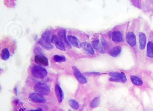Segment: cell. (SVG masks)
I'll use <instances>...</instances> for the list:
<instances>
[{
	"label": "cell",
	"mask_w": 153,
	"mask_h": 111,
	"mask_svg": "<svg viewBox=\"0 0 153 111\" xmlns=\"http://www.w3.org/2000/svg\"><path fill=\"white\" fill-rule=\"evenodd\" d=\"M10 56L9 51L7 48L2 50L1 53V58L4 60H8Z\"/></svg>",
	"instance_id": "obj_18"
},
{
	"label": "cell",
	"mask_w": 153,
	"mask_h": 111,
	"mask_svg": "<svg viewBox=\"0 0 153 111\" xmlns=\"http://www.w3.org/2000/svg\"><path fill=\"white\" fill-rule=\"evenodd\" d=\"M68 103L71 107L74 110H77L79 109V105L76 100H74V99H70L69 100Z\"/></svg>",
	"instance_id": "obj_22"
},
{
	"label": "cell",
	"mask_w": 153,
	"mask_h": 111,
	"mask_svg": "<svg viewBox=\"0 0 153 111\" xmlns=\"http://www.w3.org/2000/svg\"><path fill=\"white\" fill-rule=\"evenodd\" d=\"M111 38L113 41L116 42H123L122 35L119 31H114L112 33Z\"/></svg>",
	"instance_id": "obj_11"
},
{
	"label": "cell",
	"mask_w": 153,
	"mask_h": 111,
	"mask_svg": "<svg viewBox=\"0 0 153 111\" xmlns=\"http://www.w3.org/2000/svg\"><path fill=\"white\" fill-rule=\"evenodd\" d=\"M29 99L34 103H44L46 99L43 95L37 93H31L29 97Z\"/></svg>",
	"instance_id": "obj_4"
},
{
	"label": "cell",
	"mask_w": 153,
	"mask_h": 111,
	"mask_svg": "<svg viewBox=\"0 0 153 111\" xmlns=\"http://www.w3.org/2000/svg\"><path fill=\"white\" fill-rule=\"evenodd\" d=\"M35 93L42 95H48L50 94V89L45 83L42 82H37L34 87Z\"/></svg>",
	"instance_id": "obj_3"
},
{
	"label": "cell",
	"mask_w": 153,
	"mask_h": 111,
	"mask_svg": "<svg viewBox=\"0 0 153 111\" xmlns=\"http://www.w3.org/2000/svg\"><path fill=\"white\" fill-rule=\"evenodd\" d=\"M72 69L74 71V76L79 82L81 84H86L87 82V80L81 72L76 67L73 66Z\"/></svg>",
	"instance_id": "obj_5"
},
{
	"label": "cell",
	"mask_w": 153,
	"mask_h": 111,
	"mask_svg": "<svg viewBox=\"0 0 153 111\" xmlns=\"http://www.w3.org/2000/svg\"><path fill=\"white\" fill-rule=\"evenodd\" d=\"M81 46L83 47V49L86 51L87 52L90 54H92V55L94 54V51L92 45L88 42H84L83 43L81 44Z\"/></svg>",
	"instance_id": "obj_14"
},
{
	"label": "cell",
	"mask_w": 153,
	"mask_h": 111,
	"mask_svg": "<svg viewBox=\"0 0 153 111\" xmlns=\"http://www.w3.org/2000/svg\"><path fill=\"white\" fill-rule=\"evenodd\" d=\"M147 55L150 58H153V43L149 42L147 45Z\"/></svg>",
	"instance_id": "obj_16"
},
{
	"label": "cell",
	"mask_w": 153,
	"mask_h": 111,
	"mask_svg": "<svg viewBox=\"0 0 153 111\" xmlns=\"http://www.w3.org/2000/svg\"><path fill=\"white\" fill-rule=\"evenodd\" d=\"M101 73L100 72H85L84 73V74L85 75H86V76H98V75H100Z\"/></svg>",
	"instance_id": "obj_24"
},
{
	"label": "cell",
	"mask_w": 153,
	"mask_h": 111,
	"mask_svg": "<svg viewBox=\"0 0 153 111\" xmlns=\"http://www.w3.org/2000/svg\"><path fill=\"white\" fill-rule=\"evenodd\" d=\"M92 45H93L94 48L96 49V50H98V49L101 48H100V42H99V41L98 40L93 41L92 42Z\"/></svg>",
	"instance_id": "obj_23"
},
{
	"label": "cell",
	"mask_w": 153,
	"mask_h": 111,
	"mask_svg": "<svg viewBox=\"0 0 153 111\" xmlns=\"http://www.w3.org/2000/svg\"><path fill=\"white\" fill-rule=\"evenodd\" d=\"M126 40L128 43L131 47H133L136 45V36L132 32H128V34L126 35Z\"/></svg>",
	"instance_id": "obj_10"
},
{
	"label": "cell",
	"mask_w": 153,
	"mask_h": 111,
	"mask_svg": "<svg viewBox=\"0 0 153 111\" xmlns=\"http://www.w3.org/2000/svg\"><path fill=\"white\" fill-rule=\"evenodd\" d=\"M55 93L59 103H61L64 98V94L60 86L56 84L55 87Z\"/></svg>",
	"instance_id": "obj_9"
},
{
	"label": "cell",
	"mask_w": 153,
	"mask_h": 111,
	"mask_svg": "<svg viewBox=\"0 0 153 111\" xmlns=\"http://www.w3.org/2000/svg\"><path fill=\"white\" fill-rule=\"evenodd\" d=\"M32 74L34 77L38 79H43L47 76L48 72L46 69L40 66H33L31 70Z\"/></svg>",
	"instance_id": "obj_2"
},
{
	"label": "cell",
	"mask_w": 153,
	"mask_h": 111,
	"mask_svg": "<svg viewBox=\"0 0 153 111\" xmlns=\"http://www.w3.org/2000/svg\"><path fill=\"white\" fill-rule=\"evenodd\" d=\"M59 35L62 39H63V41L67 43L68 46L70 47H71V44H70L68 42V41H67V39H66V31L64 30H60L59 32Z\"/></svg>",
	"instance_id": "obj_20"
},
{
	"label": "cell",
	"mask_w": 153,
	"mask_h": 111,
	"mask_svg": "<svg viewBox=\"0 0 153 111\" xmlns=\"http://www.w3.org/2000/svg\"><path fill=\"white\" fill-rule=\"evenodd\" d=\"M139 39L140 48V50H144L146 47V37L145 34L142 33H140Z\"/></svg>",
	"instance_id": "obj_12"
},
{
	"label": "cell",
	"mask_w": 153,
	"mask_h": 111,
	"mask_svg": "<svg viewBox=\"0 0 153 111\" xmlns=\"http://www.w3.org/2000/svg\"><path fill=\"white\" fill-rule=\"evenodd\" d=\"M109 75L117 80V82H122L124 83L127 81V78L124 73L122 72H111Z\"/></svg>",
	"instance_id": "obj_6"
},
{
	"label": "cell",
	"mask_w": 153,
	"mask_h": 111,
	"mask_svg": "<svg viewBox=\"0 0 153 111\" xmlns=\"http://www.w3.org/2000/svg\"><path fill=\"white\" fill-rule=\"evenodd\" d=\"M38 43L42 46L43 48L46 50H51L53 49V46L51 44L50 31H46L43 34L42 38L38 41Z\"/></svg>",
	"instance_id": "obj_1"
},
{
	"label": "cell",
	"mask_w": 153,
	"mask_h": 111,
	"mask_svg": "<svg viewBox=\"0 0 153 111\" xmlns=\"http://www.w3.org/2000/svg\"><path fill=\"white\" fill-rule=\"evenodd\" d=\"M100 99L99 97L94 98L90 104V107L91 108H96L99 106L100 104Z\"/></svg>",
	"instance_id": "obj_21"
},
{
	"label": "cell",
	"mask_w": 153,
	"mask_h": 111,
	"mask_svg": "<svg viewBox=\"0 0 153 111\" xmlns=\"http://www.w3.org/2000/svg\"><path fill=\"white\" fill-rule=\"evenodd\" d=\"M28 111H43L42 109L41 108H39L38 109H34V110H29Z\"/></svg>",
	"instance_id": "obj_25"
},
{
	"label": "cell",
	"mask_w": 153,
	"mask_h": 111,
	"mask_svg": "<svg viewBox=\"0 0 153 111\" xmlns=\"http://www.w3.org/2000/svg\"><path fill=\"white\" fill-rule=\"evenodd\" d=\"M52 40L53 41V42L57 49H59L61 51H66L65 45H64L62 40L59 37H58L56 35L53 36Z\"/></svg>",
	"instance_id": "obj_8"
},
{
	"label": "cell",
	"mask_w": 153,
	"mask_h": 111,
	"mask_svg": "<svg viewBox=\"0 0 153 111\" xmlns=\"http://www.w3.org/2000/svg\"><path fill=\"white\" fill-rule=\"evenodd\" d=\"M68 111H71V110H68Z\"/></svg>",
	"instance_id": "obj_27"
},
{
	"label": "cell",
	"mask_w": 153,
	"mask_h": 111,
	"mask_svg": "<svg viewBox=\"0 0 153 111\" xmlns=\"http://www.w3.org/2000/svg\"><path fill=\"white\" fill-rule=\"evenodd\" d=\"M35 62L41 66H48L49 61L45 56L41 54H37L35 57Z\"/></svg>",
	"instance_id": "obj_7"
},
{
	"label": "cell",
	"mask_w": 153,
	"mask_h": 111,
	"mask_svg": "<svg viewBox=\"0 0 153 111\" xmlns=\"http://www.w3.org/2000/svg\"><path fill=\"white\" fill-rule=\"evenodd\" d=\"M68 39L69 41L71 43L73 46L78 48H80L81 47V43L76 37L72 36H68Z\"/></svg>",
	"instance_id": "obj_13"
},
{
	"label": "cell",
	"mask_w": 153,
	"mask_h": 111,
	"mask_svg": "<svg viewBox=\"0 0 153 111\" xmlns=\"http://www.w3.org/2000/svg\"><path fill=\"white\" fill-rule=\"evenodd\" d=\"M14 90H15V93H16V95H17V87H15Z\"/></svg>",
	"instance_id": "obj_26"
},
{
	"label": "cell",
	"mask_w": 153,
	"mask_h": 111,
	"mask_svg": "<svg viewBox=\"0 0 153 111\" xmlns=\"http://www.w3.org/2000/svg\"><path fill=\"white\" fill-rule=\"evenodd\" d=\"M121 50V47L119 46H115L110 51L109 54L112 57H116L120 54Z\"/></svg>",
	"instance_id": "obj_15"
},
{
	"label": "cell",
	"mask_w": 153,
	"mask_h": 111,
	"mask_svg": "<svg viewBox=\"0 0 153 111\" xmlns=\"http://www.w3.org/2000/svg\"><path fill=\"white\" fill-rule=\"evenodd\" d=\"M130 80L131 82L136 86H141L143 85V82L141 79L135 76H131Z\"/></svg>",
	"instance_id": "obj_17"
},
{
	"label": "cell",
	"mask_w": 153,
	"mask_h": 111,
	"mask_svg": "<svg viewBox=\"0 0 153 111\" xmlns=\"http://www.w3.org/2000/svg\"><path fill=\"white\" fill-rule=\"evenodd\" d=\"M53 60L57 63H62L66 61V58L62 55H59L58 54L54 55L53 57Z\"/></svg>",
	"instance_id": "obj_19"
}]
</instances>
